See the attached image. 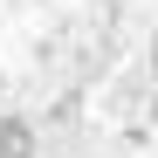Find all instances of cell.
<instances>
[{
    "mask_svg": "<svg viewBox=\"0 0 158 158\" xmlns=\"http://www.w3.org/2000/svg\"><path fill=\"white\" fill-rule=\"evenodd\" d=\"M0 158H35V131L7 117V124H0Z\"/></svg>",
    "mask_w": 158,
    "mask_h": 158,
    "instance_id": "cell-1",
    "label": "cell"
}]
</instances>
